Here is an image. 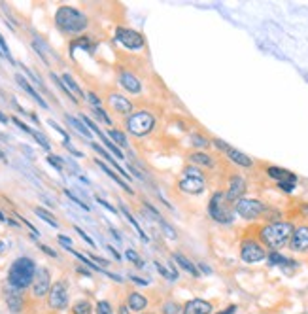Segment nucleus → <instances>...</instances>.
<instances>
[{
    "label": "nucleus",
    "mask_w": 308,
    "mask_h": 314,
    "mask_svg": "<svg viewBox=\"0 0 308 314\" xmlns=\"http://www.w3.org/2000/svg\"><path fill=\"white\" fill-rule=\"evenodd\" d=\"M293 231L295 227L291 221H274V223H267L259 229V238L263 244L271 248V252H278L280 248L290 244Z\"/></svg>",
    "instance_id": "f257e3e1"
},
{
    "label": "nucleus",
    "mask_w": 308,
    "mask_h": 314,
    "mask_svg": "<svg viewBox=\"0 0 308 314\" xmlns=\"http://www.w3.org/2000/svg\"><path fill=\"white\" fill-rule=\"evenodd\" d=\"M36 263L30 257H17L8 271V284L17 290H27L28 286H32L34 276H36Z\"/></svg>",
    "instance_id": "f03ea898"
},
{
    "label": "nucleus",
    "mask_w": 308,
    "mask_h": 314,
    "mask_svg": "<svg viewBox=\"0 0 308 314\" xmlns=\"http://www.w3.org/2000/svg\"><path fill=\"white\" fill-rule=\"evenodd\" d=\"M55 25L61 32L80 34L82 30L87 29V17L72 6H61L55 11Z\"/></svg>",
    "instance_id": "7ed1b4c3"
},
{
    "label": "nucleus",
    "mask_w": 308,
    "mask_h": 314,
    "mask_svg": "<svg viewBox=\"0 0 308 314\" xmlns=\"http://www.w3.org/2000/svg\"><path fill=\"white\" fill-rule=\"evenodd\" d=\"M178 188L187 193V195H197L205 191V176L203 172L195 169V167H187L184 171V176L178 182Z\"/></svg>",
    "instance_id": "20e7f679"
},
{
    "label": "nucleus",
    "mask_w": 308,
    "mask_h": 314,
    "mask_svg": "<svg viewBox=\"0 0 308 314\" xmlns=\"http://www.w3.org/2000/svg\"><path fill=\"white\" fill-rule=\"evenodd\" d=\"M127 131L134 136H146V134H150L153 131V127H155V117L150 114V112H136V114H132L127 121Z\"/></svg>",
    "instance_id": "39448f33"
},
{
    "label": "nucleus",
    "mask_w": 308,
    "mask_h": 314,
    "mask_svg": "<svg viewBox=\"0 0 308 314\" xmlns=\"http://www.w3.org/2000/svg\"><path fill=\"white\" fill-rule=\"evenodd\" d=\"M47 307L51 311H65L68 307V284L66 280H57L47 294Z\"/></svg>",
    "instance_id": "423d86ee"
},
{
    "label": "nucleus",
    "mask_w": 308,
    "mask_h": 314,
    "mask_svg": "<svg viewBox=\"0 0 308 314\" xmlns=\"http://www.w3.org/2000/svg\"><path fill=\"white\" fill-rule=\"evenodd\" d=\"M234 210L244 219H257L261 218V216H265L267 207L259 199H240L234 205Z\"/></svg>",
    "instance_id": "0eeeda50"
},
{
    "label": "nucleus",
    "mask_w": 308,
    "mask_h": 314,
    "mask_svg": "<svg viewBox=\"0 0 308 314\" xmlns=\"http://www.w3.org/2000/svg\"><path fill=\"white\" fill-rule=\"evenodd\" d=\"M225 195L221 191H215L210 199V205H208V214L210 218L219 221V223H231L233 221V214L225 209Z\"/></svg>",
    "instance_id": "6e6552de"
},
{
    "label": "nucleus",
    "mask_w": 308,
    "mask_h": 314,
    "mask_svg": "<svg viewBox=\"0 0 308 314\" xmlns=\"http://www.w3.org/2000/svg\"><path fill=\"white\" fill-rule=\"evenodd\" d=\"M240 257L246 263H259L267 257V252L257 240L246 238V240H242V246H240Z\"/></svg>",
    "instance_id": "1a4fd4ad"
},
{
    "label": "nucleus",
    "mask_w": 308,
    "mask_h": 314,
    "mask_svg": "<svg viewBox=\"0 0 308 314\" xmlns=\"http://www.w3.org/2000/svg\"><path fill=\"white\" fill-rule=\"evenodd\" d=\"M49 288H51V275L46 267H40L34 276V282H32V295L40 299V297H46L49 294Z\"/></svg>",
    "instance_id": "9d476101"
},
{
    "label": "nucleus",
    "mask_w": 308,
    "mask_h": 314,
    "mask_svg": "<svg viewBox=\"0 0 308 314\" xmlns=\"http://www.w3.org/2000/svg\"><path fill=\"white\" fill-rule=\"evenodd\" d=\"M115 38L121 42L125 48L129 49H140L144 48V38H142L140 32L132 29H123V27H117L115 29Z\"/></svg>",
    "instance_id": "9b49d317"
},
{
    "label": "nucleus",
    "mask_w": 308,
    "mask_h": 314,
    "mask_svg": "<svg viewBox=\"0 0 308 314\" xmlns=\"http://www.w3.org/2000/svg\"><path fill=\"white\" fill-rule=\"evenodd\" d=\"M244 193H246V182H244V178H240V176H231V180H229V190L225 193V201L231 203V205H236V203L244 197Z\"/></svg>",
    "instance_id": "f8f14e48"
},
{
    "label": "nucleus",
    "mask_w": 308,
    "mask_h": 314,
    "mask_svg": "<svg viewBox=\"0 0 308 314\" xmlns=\"http://www.w3.org/2000/svg\"><path fill=\"white\" fill-rule=\"evenodd\" d=\"M290 248L293 252H308V225L295 227L290 240Z\"/></svg>",
    "instance_id": "ddd939ff"
},
{
    "label": "nucleus",
    "mask_w": 308,
    "mask_h": 314,
    "mask_svg": "<svg viewBox=\"0 0 308 314\" xmlns=\"http://www.w3.org/2000/svg\"><path fill=\"white\" fill-rule=\"evenodd\" d=\"M4 297H6V305H8V309L11 314H19L21 311H23L25 299H23V292H21V290L9 286L8 290L4 292Z\"/></svg>",
    "instance_id": "4468645a"
},
{
    "label": "nucleus",
    "mask_w": 308,
    "mask_h": 314,
    "mask_svg": "<svg viewBox=\"0 0 308 314\" xmlns=\"http://www.w3.org/2000/svg\"><path fill=\"white\" fill-rule=\"evenodd\" d=\"M108 105H110V108H112L113 112H117V114H131L132 110V105L129 99H125V97L121 95H115V93H112V95L108 97Z\"/></svg>",
    "instance_id": "2eb2a0df"
},
{
    "label": "nucleus",
    "mask_w": 308,
    "mask_h": 314,
    "mask_svg": "<svg viewBox=\"0 0 308 314\" xmlns=\"http://www.w3.org/2000/svg\"><path fill=\"white\" fill-rule=\"evenodd\" d=\"M119 84H121L129 93H132V95H138L142 91L138 78L134 76V74H131V72H121V74H119Z\"/></svg>",
    "instance_id": "dca6fc26"
},
{
    "label": "nucleus",
    "mask_w": 308,
    "mask_h": 314,
    "mask_svg": "<svg viewBox=\"0 0 308 314\" xmlns=\"http://www.w3.org/2000/svg\"><path fill=\"white\" fill-rule=\"evenodd\" d=\"M146 210L150 212V218H153V219H155V221L159 223V225L163 227V233H165V235H167L168 238H172V240H174V238H176V231L172 229V225H170L168 221H165V218H163V216H161V214H159L157 210L153 209L151 205H148V203H146Z\"/></svg>",
    "instance_id": "f3484780"
},
{
    "label": "nucleus",
    "mask_w": 308,
    "mask_h": 314,
    "mask_svg": "<svg viewBox=\"0 0 308 314\" xmlns=\"http://www.w3.org/2000/svg\"><path fill=\"white\" fill-rule=\"evenodd\" d=\"M212 313V305L205 299H193L186 305L184 314H210Z\"/></svg>",
    "instance_id": "a211bd4d"
},
{
    "label": "nucleus",
    "mask_w": 308,
    "mask_h": 314,
    "mask_svg": "<svg viewBox=\"0 0 308 314\" xmlns=\"http://www.w3.org/2000/svg\"><path fill=\"white\" fill-rule=\"evenodd\" d=\"M267 174H269L271 178H274V180H278V182H295V184H297V176H295L293 172L288 171V169L269 167V169H267Z\"/></svg>",
    "instance_id": "6ab92c4d"
},
{
    "label": "nucleus",
    "mask_w": 308,
    "mask_h": 314,
    "mask_svg": "<svg viewBox=\"0 0 308 314\" xmlns=\"http://www.w3.org/2000/svg\"><path fill=\"white\" fill-rule=\"evenodd\" d=\"M15 82H17L19 86H21L23 89H25V91H27L30 99H34V101H36V103H38L40 106H42V108H47V103L44 101V99H42V95H40V93H36V89H34V87L30 86V84H28L27 80H25V76H21V74H17V76H15Z\"/></svg>",
    "instance_id": "aec40b11"
},
{
    "label": "nucleus",
    "mask_w": 308,
    "mask_h": 314,
    "mask_svg": "<svg viewBox=\"0 0 308 314\" xmlns=\"http://www.w3.org/2000/svg\"><path fill=\"white\" fill-rule=\"evenodd\" d=\"M227 155H229V159L233 163H236L238 167H244V169H250V167H253V161L246 155V153L238 152V150H234V148H229L227 150Z\"/></svg>",
    "instance_id": "412c9836"
},
{
    "label": "nucleus",
    "mask_w": 308,
    "mask_h": 314,
    "mask_svg": "<svg viewBox=\"0 0 308 314\" xmlns=\"http://www.w3.org/2000/svg\"><path fill=\"white\" fill-rule=\"evenodd\" d=\"M93 150H95L97 153H101V155H103L104 159H108V163L112 165L113 169H117V172H119V174L123 176V180H131V174H127V171H125V169H121V167H119V165L115 163V159H113L112 155H110V153H108L106 150H104L103 146H99V144H93Z\"/></svg>",
    "instance_id": "4be33fe9"
},
{
    "label": "nucleus",
    "mask_w": 308,
    "mask_h": 314,
    "mask_svg": "<svg viewBox=\"0 0 308 314\" xmlns=\"http://www.w3.org/2000/svg\"><path fill=\"white\" fill-rule=\"evenodd\" d=\"M97 165H99V167H101V169H103V171L106 172V174H108L110 178H113V180H115V184H117L119 188H123V190L127 191V193H132V188H131V186H129L127 182L123 180V178H121V176H119V174H115V172H113L112 169H110V167L106 165V163H103V161H101V159H97Z\"/></svg>",
    "instance_id": "5701e85b"
},
{
    "label": "nucleus",
    "mask_w": 308,
    "mask_h": 314,
    "mask_svg": "<svg viewBox=\"0 0 308 314\" xmlns=\"http://www.w3.org/2000/svg\"><path fill=\"white\" fill-rule=\"evenodd\" d=\"M127 305H129L131 311L140 313V311H144V309L148 307V299L140 294H129V297H127Z\"/></svg>",
    "instance_id": "b1692460"
},
{
    "label": "nucleus",
    "mask_w": 308,
    "mask_h": 314,
    "mask_svg": "<svg viewBox=\"0 0 308 314\" xmlns=\"http://www.w3.org/2000/svg\"><path fill=\"white\" fill-rule=\"evenodd\" d=\"M174 259H176L178 263H180V265L186 269L189 275H193L195 278H199V276H201V273H199L197 265H195V263H191V261H189L186 256H182V254H174Z\"/></svg>",
    "instance_id": "393cba45"
},
{
    "label": "nucleus",
    "mask_w": 308,
    "mask_h": 314,
    "mask_svg": "<svg viewBox=\"0 0 308 314\" xmlns=\"http://www.w3.org/2000/svg\"><path fill=\"white\" fill-rule=\"evenodd\" d=\"M66 121L72 125L80 134H84L85 138H91V131L87 129V125L82 123V119H78V117H74V115H66Z\"/></svg>",
    "instance_id": "a878e982"
},
{
    "label": "nucleus",
    "mask_w": 308,
    "mask_h": 314,
    "mask_svg": "<svg viewBox=\"0 0 308 314\" xmlns=\"http://www.w3.org/2000/svg\"><path fill=\"white\" fill-rule=\"evenodd\" d=\"M119 209H121V212H123V214H125V218L129 219V223H131L132 227L136 229V233H138V235H140V237H142V240H146V242H148V237H146V233L142 231V227H140V225H138V221H136V219L132 218V214H131V212H129V209H127V207H125L123 203H121V205H119Z\"/></svg>",
    "instance_id": "bb28decb"
},
{
    "label": "nucleus",
    "mask_w": 308,
    "mask_h": 314,
    "mask_svg": "<svg viewBox=\"0 0 308 314\" xmlns=\"http://www.w3.org/2000/svg\"><path fill=\"white\" fill-rule=\"evenodd\" d=\"M61 80H63V84L66 86V89H68V91H72V95L76 93V97H85V93H82L80 86L76 84L74 78L70 76V74H63V76H61Z\"/></svg>",
    "instance_id": "cd10ccee"
},
{
    "label": "nucleus",
    "mask_w": 308,
    "mask_h": 314,
    "mask_svg": "<svg viewBox=\"0 0 308 314\" xmlns=\"http://www.w3.org/2000/svg\"><path fill=\"white\" fill-rule=\"evenodd\" d=\"M93 313V305L87 299H80L72 305V314H91Z\"/></svg>",
    "instance_id": "c85d7f7f"
},
{
    "label": "nucleus",
    "mask_w": 308,
    "mask_h": 314,
    "mask_svg": "<svg viewBox=\"0 0 308 314\" xmlns=\"http://www.w3.org/2000/svg\"><path fill=\"white\" fill-rule=\"evenodd\" d=\"M34 214H36L38 218H42L44 219V221H46V223H49V225H51V227H59V223H57V219L53 218V216H51V214H49V212H47L46 209H40V207H36V209H34Z\"/></svg>",
    "instance_id": "c756f323"
},
{
    "label": "nucleus",
    "mask_w": 308,
    "mask_h": 314,
    "mask_svg": "<svg viewBox=\"0 0 308 314\" xmlns=\"http://www.w3.org/2000/svg\"><path fill=\"white\" fill-rule=\"evenodd\" d=\"M191 161L199 163V165H205V167H212V165H214V161L210 159L208 153H193V155H191Z\"/></svg>",
    "instance_id": "7c9ffc66"
},
{
    "label": "nucleus",
    "mask_w": 308,
    "mask_h": 314,
    "mask_svg": "<svg viewBox=\"0 0 308 314\" xmlns=\"http://www.w3.org/2000/svg\"><path fill=\"white\" fill-rule=\"evenodd\" d=\"M108 134H110V138H113V144H119V146H127L129 144L127 138H125V134L121 131H117V129H110Z\"/></svg>",
    "instance_id": "2f4dec72"
},
{
    "label": "nucleus",
    "mask_w": 308,
    "mask_h": 314,
    "mask_svg": "<svg viewBox=\"0 0 308 314\" xmlns=\"http://www.w3.org/2000/svg\"><path fill=\"white\" fill-rule=\"evenodd\" d=\"M269 263H271V265H284V263H288V259H290V257H284L282 256V254H278V252H271V254H269Z\"/></svg>",
    "instance_id": "473e14b6"
},
{
    "label": "nucleus",
    "mask_w": 308,
    "mask_h": 314,
    "mask_svg": "<svg viewBox=\"0 0 308 314\" xmlns=\"http://www.w3.org/2000/svg\"><path fill=\"white\" fill-rule=\"evenodd\" d=\"M101 140H103V142L106 144V148H108L110 152L115 153V157H117V159H123V155H125V153H121V150H119V148H117V146H115V144H113L112 140H110V138H106V134H104V136L101 138Z\"/></svg>",
    "instance_id": "72a5a7b5"
},
{
    "label": "nucleus",
    "mask_w": 308,
    "mask_h": 314,
    "mask_svg": "<svg viewBox=\"0 0 308 314\" xmlns=\"http://www.w3.org/2000/svg\"><path fill=\"white\" fill-rule=\"evenodd\" d=\"M155 269H157L159 273L165 276V278H168V280H176V278H178V275L174 273V271H168L167 267H163L161 263H159V261H155Z\"/></svg>",
    "instance_id": "f704fd0d"
},
{
    "label": "nucleus",
    "mask_w": 308,
    "mask_h": 314,
    "mask_svg": "<svg viewBox=\"0 0 308 314\" xmlns=\"http://www.w3.org/2000/svg\"><path fill=\"white\" fill-rule=\"evenodd\" d=\"M65 195H66V197H68L70 201H72V203H76V205H78L80 209H84L85 212H89V207H87V205H85V203H84L82 199H80V197H76V195H74V193H72L70 190H65Z\"/></svg>",
    "instance_id": "c9c22d12"
},
{
    "label": "nucleus",
    "mask_w": 308,
    "mask_h": 314,
    "mask_svg": "<svg viewBox=\"0 0 308 314\" xmlns=\"http://www.w3.org/2000/svg\"><path fill=\"white\" fill-rule=\"evenodd\" d=\"M125 257H127L129 261H132V263H134L136 267H140V269L144 267V261H142L140 256H138L134 250H127V252H125Z\"/></svg>",
    "instance_id": "e433bc0d"
},
{
    "label": "nucleus",
    "mask_w": 308,
    "mask_h": 314,
    "mask_svg": "<svg viewBox=\"0 0 308 314\" xmlns=\"http://www.w3.org/2000/svg\"><path fill=\"white\" fill-rule=\"evenodd\" d=\"M97 314H113L112 305L108 303V301H99L97 303Z\"/></svg>",
    "instance_id": "4c0bfd02"
},
{
    "label": "nucleus",
    "mask_w": 308,
    "mask_h": 314,
    "mask_svg": "<svg viewBox=\"0 0 308 314\" xmlns=\"http://www.w3.org/2000/svg\"><path fill=\"white\" fill-rule=\"evenodd\" d=\"M0 57L8 59L9 63H13V57H11V53H9L8 46H6V42L2 38V34H0Z\"/></svg>",
    "instance_id": "58836bf2"
},
{
    "label": "nucleus",
    "mask_w": 308,
    "mask_h": 314,
    "mask_svg": "<svg viewBox=\"0 0 308 314\" xmlns=\"http://www.w3.org/2000/svg\"><path fill=\"white\" fill-rule=\"evenodd\" d=\"M163 313L165 314H180L182 313V309H180V305L178 303H165L163 305Z\"/></svg>",
    "instance_id": "ea45409f"
},
{
    "label": "nucleus",
    "mask_w": 308,
    "mask_h": 314,
    "mask_svg": "<svg viewBox=\"0 0 308 314\" xmlns=\"http://www.w3.org/2000/svg\"><path fill=\"white\" fill-rule=\"evenodd\" d=\"M32 136L36 138V142L44 148V150H49L51 146H49V142H47V138H46V134H42V133H38V131H32Z\"/></svg>",
    "instance_id": "a19ab883"
},
{
    "label": "nucleus",
    "mask_w": 308,
    "mask_h": 314,
    "mask_svg": "<svg viewBox=\"0 0 308 314\" xmlns=\"http://www.w3.org/2000/svg\"><path fill=\"white\" fill-rule=\"evenodd\" d=\"M93 112H95V114H97V117H101V119H103L104 123L112 125V119H110V117H108V114L104 112V108H103V106H99V108H97V106H93Z\"/></svg>",
    "instance_id": "79ce46f5"
},
{
    "label": "nucleus",
    "mask_w": 308,
    "mask_h": 314,
    "mask_svg": "<svg viewBox=\"0 0 308 314\" xmlns=\"http://www.w3.org/2000/svg\"><path fill=\"white\" fill-rule=\"evenodd\" d=\"M191 142L195 144V146H201V148H206L208 146V138H205V136H201V134H193L191 136Z\"/></svg>",
    "instance_id": "37998d69"
},
{
    "label": "nucleus",
    "mask_w": 308,
    "mask_h": 314,
    "mask_svg": "<svg viewBox=\"0 0 308 314\" xmlns=\"http://www.w3.org/2000/svg\"><path fill=\"white\" fill-rule=\"evenodd\" d=\"M47 163L53 165L57 171H63V159H59L55 155H47Z\"/></svg>",
    "instance_id": "c03bdc74"
},
{
    "label": "nucleus",
    "mask_w": 308,
    "mask_h": 314,
    "mask_svg": "<svg viewBox=\"0 0 308 314\" xmlns=\"http://www.w3.org/2000/svg\"><path fill=\"white\" fill-rule=\"evenodd\" d=\"M74 229H76V231H78V235H80V237L84 238V240H85V242H87V244H89V246H95L93 238L89 237V235H87V233H85L84 229H82V227H74Z\"/></svg>",
    "instance_id": "a18cd8bd"
},
{
    "label": "nucleus",
    "mask_w": 308,
    "mask_h": 314,
    "mask_svg": "<svg viewBox=\"0 0 308 314\" xmlns=\"http://www.w3.org/2000/svg\"><path fill=\"white\" fill-rule=\"evenodd\" d=\"M11 121H13V123L17 125L19 129H21V131H25V133H28V134H32V129H30V127H28V125H25L23 123V121H21V119H17V117H11Z\"/></svg>",
    "instance_id": "49530a36"
},
{
    "label": "nucleus",
    "mask_w": 308,
    "mask_h": 314,
    "mask_svg": "<svg viewBox=\"0 0 308 314\" xmlns=\"http://www.w3.org/2000/svg\"><path fill=\"white\" fill-rule=\"evenodd\" d=\"M295 186H297L295 182H278V188L284 191H293L295 190Z\"/></svg>",
    "instance_id": "de8ad7c7"
},
{
    "label": "nucleus",
    "mask_w": 308,
    "mask_h": 314,
    "mask_svg": "<svg viewBox=\"0 0 308 314\" xmlns=\"http://www.w3.org/2000/svg\"><path fill=\"white\" fill-rule=\"evenodd\" d=\"M57 238H59V242H61V244H63L65 248H68V250L72 248V240H70V238L66 237V235H59Z\"/></svg>",
    "instance_id": "09e8293b"
},
{
    "label": "nucleus",
    "mask_w": 308,
    "mask_h": 314,
    "mask_svg": "<svg viewBox=\"0 0 308 314\" xmlns=\"http://www.w3.org/2000/svg\"><path fill=\"white\" fill-rule=\"evenodd\" d=\"M87 99H89V103H91L93 106H97V108L101 106V99L95 95V93H87Z\"/></svg>",
    "instance_id": "8fccbe9b"
},
{
    "label": "nucleus",
    "mask_w": 308,
    "mask_h": 314,
    "mask_svg": "<svg viewBox=\"0 0 308 314\" xmlns=\"http://www.w3.org/2000/svg\"><path fill=\"white\" fill-rule=\"evenodd\" d=\"M97 203H99V205H103L104 209H108V210H110V212H113V214H115V209H113V207H112V205H110V203H106V201L101 199V197H97Z\"/></svg>",
    "instance_id": "3c124183"
},
{
    "label": "nucleus",
    "mask_w": 308,
    "mask_h": 314,
    "mask_svg": "<svg viewBox=\"0 0 308 314\" xmlns=\"http://www.w3.org/2000/svg\"><path fill=\"white\" fill-rule=\"evenodd\" d=\"M40 248H42V250H44V252H46L47 256H51V257H57L55 250H51V248H47L46 244H40Z\"/></svg>",
    "instance_id": "603ef678"
},
{
    "label": "nucleus",
    "mask_w": 308,
    "mask_h": 314,
    "mask_svg": "<svg viewBox=\"0 0 308 314\" xmlns=\"http://www.w3.org/2000/svg\"><path fill=\"white\" fill-rule=\"evenodd\" d=\"M299 212H301V216H307V218H308V203H305V205H301Z\"/></svg>",
    "instance_id": "864d4df0"
},
{
    "label": "nucleus",
    "mask_w": 308,
    "mask_h": 314,
    "mask_svg": "<svg viewBox=\"0 0 308 314\" xmlns=\"http://www.w3.org/2000/svg\"><path fill=\"white\" fill-rule=\"evenodd\" d=\"M119 314H131V309H129V305L125 303L119 307Z\"/></svg>",
    "instance_id": "5fc2aeb1"
},
{
    "label": "nucleus",
    "mask_w": 308,
    "mask_h": 314,
    "mask_svg": "<svg viewBox=\"0 0 308 314\" xmlns=\"http://www.w3.org/2000/svg\"><path fill=\"white\" fill-rule=\"evenodd\" d=\"M9 121V117L6 114H4V112H0V123H8Z\"/></svg>",
    "instance_id": "6e6d98bb"
},
{
    "label": "nucleus",
    "mask_w": 308,
    "mask_h": 314,
    "mask_svg": "<svg viewBox=\"0 0 308 314\" xmlns=\"http://www.w3.org/2000/svg\"><path fill=\"white\" fill-rule=\"evenodd\" d=\"M131 278L134 280V282H138V284H142V286L148 284V280H142V278H138V276H131Z\"/></svg>",
    "instance_id": "4d7b16f0"
},
{
    "label": "nucleus",
    "mask_w": 308,
    "mask_h": 314,
    "mask_svg": "<svg viewBox=\"0 0 308 314\" xmlns=\"http://www.w3.org/2000/svg\"><path fill=\"white\" fill-rule=\"evenodd\" d=\"M199 269H201L203 273H212V269H210V267H206V265H203V263L199 265Z\"/></svg>",
    "instance_id": "13d9d810"
},
{
    "label": "nucleus",
    "mask_w": 308,
    "mask_h": 314,
    "mask_svg": "<svg viewBox=\"0 0 308 314\" xmlns=\"http://www.w3.org/2000/svg\"><path fill=\"white\" fill-rule=\"evenodd\" d=\"M234 311H236V307H234V305H233V307H229L227 311H223V313H219V314H233Z\"/></svg>",
    "instance_id": "bf43d9fd"
},
{
    "label": "nucleus",
    "mask_w": 308,
    "mask_h": 314,
    "mask_svg": "<svg viewBox=\"0 0 308 314\" xmlns=\"http://www.w3.org/2000/svg\"><path fill=\"white\" fill-rule=\"evenodd\" d=\"M4 248H6V244H4V240H0V254L4 252Z\"/></svg>",
    "instance_id": "052dcab7"
},
{
    "label": "nucleus",
    "mask_w": 308,
    "mask_h": 314,
    "mask_svg": "<svg viewBox=\"0 0 308 314\" xmlns=\"http://www.w3.org/2000/svg\"><path fill=\"white\" fill-rule=\"evenodd\" d=\"M0 221H8V218H6V216H4L2 212H0Z\"/></svg>",
    "instance_id": "680f3d73"
},
{
    "label": "nucleus",
    "mask_w": 308,
    "mask_h": 314,
    "mask_svg": "<svg viewBox=\"0 0 308 314\" xmlns=\"http://www.w3.org/2000/svg\"><path fill=\"white\" fill-rule=\"evenodd\" d=\"M0 159H2V161H4V163L8 161V159H6V155H4V153H2V152H0Z\"/></svg>",
    "instance_id": "e2e57ef3"
},
{
    "label": "nucleus",
    "mask_w": 308,
    "mask_h": 314,
    "mask_svg": "<svg viewBox=\"0 0 308 314\" xmlns=\"http://www.w3.org/2000/svg\"><path fill=\"white\" fill-rule=\"evenodd\" d=\"M303 314H308V313H303Z\"/></svg>",
    "instance_id": "0e129e2a"
}]
</instances>
